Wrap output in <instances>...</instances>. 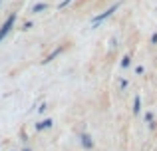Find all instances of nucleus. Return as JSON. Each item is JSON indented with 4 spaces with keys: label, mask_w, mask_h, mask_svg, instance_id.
Masks as SVG:
<instances>
[{
    "label": "nucleus",
    "mask_w": 157,
    "mask_h": 151,
    "mask_svg": "<svg viewBox=\"0 0 157 151\" xmlns=\"http://www.w3.org/2000/svg\"><path fill=\"white\" fill-rule=\"evenodd\" d=\"M145 121L151 123V127H153V115H151V113H145Z\"/></svg>",
    "instance_id": "9"
},
{
    "label": "nucleus",
    "mask_w": 157,
    "mask_h": 151,
    "mask_svg": "<svg viewBox=\"0 0 157 151\" xmlns=\"http://www.w3.org/2000/svg\"><path fill=\"white\" fill-rule=\"evenodd\" d=\"M119 4H121V2H113V4H111V6H109V8H107V10H105V12H101V14L94 16V20H92V26L96 28V26H98V24H100V22H104L105 18H109V16H111V14H113V12H115V10H117V8H119Z\"/></svg>",
    "instance_id": "1"
},
{
    "label": "nucleus",
    "mask_w": 157,
    "mask_h": 151,
    "mask_svg": "<svg viewBox=\"0 0 157 151\" xmlns=\"http://www.w3.org/2000/svg\"><path fill=\"white\" fill-rule=\"evenodd\" d=\"M70 2H72V0H64V2H60V4H58V8H66Z\"/></svg>",
    "instance_id": "10"
},
{
    "label": "nucleus",
    "mask_w": 157,
    "mask_h": 151,
    "mask_svg": "<svg viewBox=\"0 0 157 151\" xmlns=\"http://www.w3.org/2000/svg\"><path fill=\"white\" fill-rule=\"evenodd\" d=\"M131 64V58L129 56H123V60H121V68H127Z\"/></svg>",
    "instance_id": "8"
},
{
    "label": "nucleus",
    "mask_w": 157,
    "mask_h": 151,
    "mask_svg": "<svg viewBox=\"0 0 157 151\" xmlns=\"http://www.w3.org/2000/svg\"><path fill=\"white\" fill-rule=\"evenodd\" d=\"M14 22H16V14L12 12V14H10V16L6 18V22L2 24V28H0V42H2V40H4V38L8 36V32L12 30V26H14Z\"/></svg>",
    "instance_id": "2"
},
{
    "label": "nucleus",
    "mask_w": 157,
    "mask_h": 151,
    "mask_svg": "<svg viewBox=\"0 0 157 151\" xmlns=\"http://www.w3.org/2000/svg\"><path fill=\"white\" fill-rule=\"evenodd\" d=\"M135 74H137V76H139V74H143V68H141V66H137V68H135Z\"/></svg>",
    "instance_id": "11"
},
{
    "label": "nucleus",
    "mask_w": 157,
    "mask_h": 151,
    "mask_svg": "<svg viewBox=\"0 0 157 151\" xmlns=\"http://www.w3.org/2000/svg\"><path fill=\"white\" fill-rule=\"evenodd\" d=\"M52 125H54L52 119H44V121H40V123H36V129H50Z\"/></svg>",
    "instance_id": "5"
},
{
    "label": "nucleus",
    "mask_w": 157,
    "mask_h": 151,
    "mask_svg": "<svg viewBox=\"0 0 157 151\" xmlns=\"http://www.w3.org/2000/svg\"><path fill=\"white\" fill-rule=\"evenodd\" d=\"M46 8H48V4H46V2H38L34 8H32V12H42V10H46Z\"/></svg>",
    "instance_id": "7"
},
{
    "label": "nucleus",
    "mask_w": 157,
    "mask_h": 151,
    "mask_svg": "<svg viewBox=\"0 0 157 151\" xmlns=\"http://www.w3.org/2000/svg\"><path fill=\"white\" fill-rule=\"evenodd\" d=\"M139 109H141V97L135 96L133 97V113H135V115H139Z\"/></svg>",
    "instance_id": "6"
},
{
    "label": "nucleus",
    "mask_w": 157,
    "mask_h": 151,
    "mask_svg": "<svg viewBox=\"0 0 157 151\" xmlns=\"http://www.w3.org/2000/svg\"><path fill=\"white\" fill-rule=\"evenodd\" d=\"M151 44H157V32H155L153 36H151Z\"/></svg>",
    "instance_id": "12"
},
{
    "label": "nucleus",
    "mask_w": 157,
    "mask_h": 151,
    "mask_svg": "<svg viewBox=\"0 0 157 151\" xmlns=\"http://www.w3.org/2000/svg\"><path fill=\"white\" fill-rule=\"evenodd\" d=\"M22 151H32V149H30V147H26V149H22Z\"/></svg>",
    "instance_id": "13"
},
{
    "label": "nucleus",
    "mask_w": 157,
    "mask_h": 151,
    "mask_svg": "<svg viewBox=\"0 0 157 151\" xmlns=\"http://www.w3.org/2000/svg\"><path fill=\"white\" fill-rule=\"evenodd\" d=\"M80 141H82V147H84V149H92L94 147V141H92V137H90L88 133H82Z\"/></svg>",
    "instance_id": "3"
},
{
    "label": "nucleus",
    "mask_w": 157,
    "mask_h": 151,
    "mask_svg": "<svg viewBox=\"0 0 157 151\" xmlns=\"http://www.w3.org/2000/svg\"><path fill=\"white\" fill-rule=\"evenodd\" d=\"M62 52H64V48H56V50H52V52H50V54H48V56H46V58H44V60H42V64H50V62H52V60H54V58H56V56H60V54H62Z\"/></svg>",
    "instance_id": "4"
}]
</instances>
